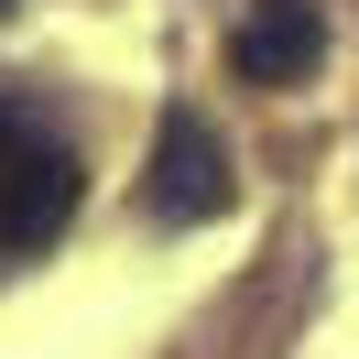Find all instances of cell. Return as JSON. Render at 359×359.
Segmentation results:
<instances>
[{"mask_svg": "<svg viewBox=\"0 0 359 359\" xmlns=\"http://www.w3.org/2000/svg\"><path fill=\"white\" fill-rule=\"evenodd\" d=\"M76 196H88L76 153L11 109V120H0V250H44L55 229L76 218Z\"/></svg>", "mask_w": 359, "mask_h": 359, "instance_id": "1", "label": "cell"}, {"mask_svg": "<svg viewBox=\"0 0 359 359\" xmlns=\"http://www.w3.org/2000/svg\"><path fill=\"white\" fill-rule=\"evenodd\" d=\"M218 207H229V153H218V131H207L196 109H163L153 163H142V218H153V229H207Z\"/></svg>", "mask_w": 359, "mask_h": 359, "instance_id": "2", "label": "cell"}, {"mask_svg": "<svg viewBox=\"0 0 359 359\" xmlns=\"http://www.w3.org/2000/svg\"><path fill=\"white\" fill-rule=\"evenodd\" d=\"M327 66V11L316 0H250L229 33V76L240 88H305Z\"/></svg>", "mask_w": 359, "mask_h": 359, "instance_id": "3", "label": "cell"}, {"mask_svg": "<svg viewBox=\"0 0 359 359\" xmlns=\"http://www.w3.org/2000/svg\"><path fill=\"white\" fill-rule=\"evenodd\" d=\"M0 120H11V98H0Z\"/></svg>", "mask_w": 359, "mask_h": 359, "instance_id": "4", "label": "cell"}]
</instances>
